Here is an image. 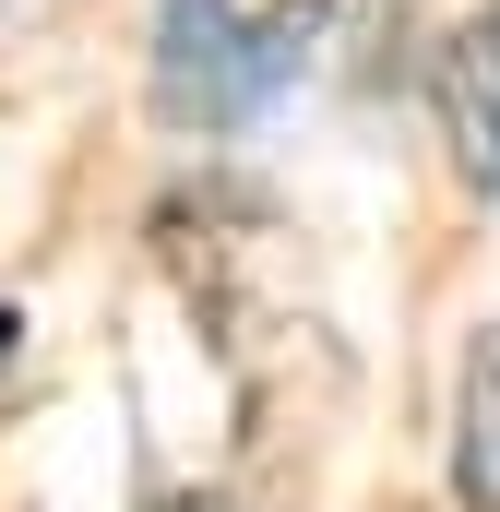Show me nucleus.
I'll return each instance as SVG.
<instances>
[{
	"label": "nucleus",
	"instance_id": "1",
	"mask_svg": "<svg viewBox=\"0 0 500 512\" xmlns=\"http://www.w3.org/2000/svg\"><path fill=\"white\" fill-rule=\"evenodd\" d=\"M429 120H441L453 179H465L477 203H500V0L441 36V60H429Z\"/></svg>",
	"mask_w": 500,
	"mask_h": 512
},
{
	"label": "nucleus",
	"instance_id": "2",
	"mask_svg": "<svg viewBox=\"0 0 500 512\" xmlns=\"http://www.w3.org/2000/svg\"><path fill=\"white\" fill-rule=\"evenodd\" d=\"M453 501L500 512V322L465 346V382H453Z\"/></svg>",
	"mask_w": 500,
	"mask_h": 512
}]
</instances>
